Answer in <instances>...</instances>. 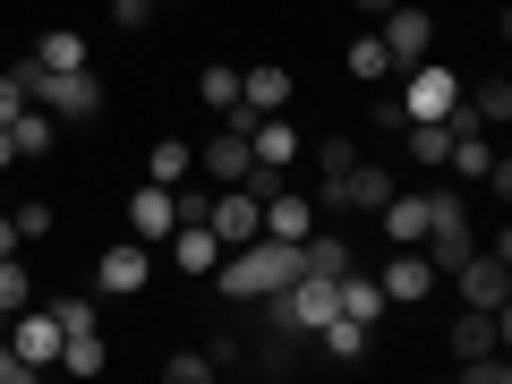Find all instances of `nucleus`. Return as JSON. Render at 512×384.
Masks as SVG:
<instances>
[{"label": "nucleus", "instance_id": "1a4fd4ad", "mask_svg": "<svg viewBox=\"0 0 512 384\" xmlns=\"http://www.w3.org/2000/svg\"><path fill=\"white\" fill-rule=\"evenodd\" d=\"M248 163H256V154H248V128H239V120L214 128V146H197V171L214 188H239V180H248Z\"/></svg>", "mask_w": 512, "mask_h": 384}, {"label": "nucleus", "instance_id": "20e7f679", "mask_svg": "<svg viewBox=\"0 0 512 384\" xmlns=\"http://www.w3.org/2000/svg\"><path fill=\"white\" fill-rule=\"evenodd\" d=\"M376 282H384V308H427V299L444 291V274L427 265V248H393Z\"/></svg>", "mask_w": 512, "mask_h": 384}, {"label": "nucleus", "instance_id": "c9c22d12", "mask_svg": "<svg viewBox=\"0 0 512 384\" xmlns=\"http://www.w3.org/2000/svg\"><path fill=\"white\" fill-rule=\"evenodd\" d=\"M359 163V146H350V137H325V146H316V171H350Z\"/></svg>", "mask_w": 512, "mask_h": 384}, {"label": "nucleus", "instance_id": "f03ea898", "mask_svg": "<svg viewBox=\"0 0 512 384\" xmlns=\"http://www.w3.org/2000/svg\"><path fill=\"white\" fill-rule=\"evenodd\" d=\"M35 111H52L60 128L94 120L103 111V86H94V69H35Z\"/></svg>", "mask_w": 512, "mask_h": 384}, {"label": "nucleus", "instance_id": "2f4dec72", "mask_svg": "<svg viewBox=\"0 0 512 384\" xmlns=\"http://www.w3.org/2000/svg\"><path fill=\"white\" fill-rule=\"evenodd\" d=\"M427 197V231H444V222H461L470 205H461V188H419Z\"/></svg>", "mask_w": 512, "mask_h": 384}, {"label": "nucleus", "instance_id": "aec40b11", "mask_svg": "<svg viewBox=\"0 0 512 384\" xmlns=\"http://www.w3.org/2000/svg\"><path fill=\"white\" fill-rule=\"evenodd\" d=\"M9 137H18V163H43V154L60 146V120H52V111H35V103H26L18 120H9Z\"/></svg>", "mask_w": 512, "mask_h": 384}, {"label": "nucleus", "instance_id": "393cba45", "mask_svg": "<svg viewBox=\"0 0 512 384\" xmlns=\"http://www.w3.org/2000/svg\"><path fill=\"white\" fill-rule=\"evenodd\" d=\"M188 171H197V146H180V137H154V171H146V180H163V188H180Z\"/></svg>", "mask_w": 512, "mask_h": 384}, {"label": "nucleus", "instance_id": "f257e3e1", "mask_svg": "<svg viewBox=\"0 0 512 384\" xmlns=\"http://www.w3.org/2000/svg\"><path fill=\"white\" fill-rule=\"evenodd\" d=\"M299 282V239H265L256 231L248 248H222V299H265Z\"/></svg>", "mask_w": 512, "mask_h": 384}, {"label": "nucleus", "instance_id": "58836bf2", "mask_svg": "<svg viewBox=\"0 0 512 384\" xmlns=\"http://www.w3.org/2000/svg\"><path fill=\"white\" fill-rule=\"evenodd\" d=\"M350 9H359V18H384V9H402V0H350Z\"/></svg>", "mask_w": 512, "mask_h": 384}, {"label": "nucleus", "instance_id": "bb28decb", "mask_svg": "<svg viewBox=\"0 0 512 384\" xmlns=\"http://www.w3.org/2000/svg\"><path fill=\"white\" fill-rule=\"evenodd\" d=\"M26 103H35V60H18V69H0V128L18 120Z\"/></svg>", "mask_w": 512, "mask_h": 384}, {"label": "nucleus", "instance_id": "6e6552de", "mask_svg": "<svg viewBox=\"0 0 512 384\" xmlns=\"http://www.w3.org/2000/svg\"><path fill=\"white\" fill-rule=\"evenodd\" d=\"M444 171H461V180H495V197L512 188V163L495 154V137H487V128H461V137H453V154H444Z\"/></svg>", "mask_w": 512, "mask_h": 384}, {"label": "nucleus", "instance_id": "f8f14e48", "mask_svg": "<svg viewBox=\"0 0 512 384\" xmlns=\"http://www.w3.org/2000/svg\"><path fill=\"white\" fill-rule=\"evenodd\" d=\"M171 222H180V205H171V188H163V180H146L137 197H128V239L163 248V239H171Z\"/></svg>", "mask_w": 512, "mask_h": 384}, {"label": "nucleus", "instance_id": "7c9ffc66", "mask_svg": "<svg viewBox=\"0 0 512 384\" xmlns=\"http://www.w3.org/2000/svg\"><path fill=\"white\" fill-rule=\"evenodd\" d=\"M402 120H410L402 94H384V86H376V103H367V128H376V137H402Z\"/></svg>", "mask_w": 512, "mask_h": 384}, {"label": "nucleus", "instance_id": "5701e85b", "mask_svg": "<svg viewBox=\"0 0 512 384\" xmlns=\"http://www.w3.org/2000/svg\"><path fill=\"white\" fill-rule=\"evenodd\" d=\"M60 367H69V376H103V367H111L103 325H94V333H69V342H60Z\"/></svg>", "mask_w": 512, "mask_h": 384}, {"label": "nucleus", "instance_id": "6ab92c4d", "mask_svg": "<svg viewBox=\"0 0 512 384\" xmlns=\"http://www.w3.org/2000/svg\"><path fill=\"white\" fill-rule=\"evenodd\" d=\"M402 154L419 171H444V154H453V128L444 120H402Z\"/></svg>", "mask_w": 512, "mask_h": 384}, {"label": "nucleus", "instance_id": "7ed1b4c3", "mask_svg": "<svg viewBox=\"0 0 512 384\" xmlns=\"http://www.w3.org/2000/svg\"><path fill=\"white\" fill-rule=\"evenodd\" d=\"M393 94H402V111H410V120H444V111L461 103V77L444 69L436 52H427V60H410V69H402V86H393Z\"/></svg>", "mask_w": 512, "mask_h": 384}, {"label": "nucleus", "instance_id": "2eb2a0df", "mask_svg": "<svg viewBox=\"0 0 512 384\" xmlns=\"http://www.w3.org/2000/svg\"><path fill=\"white\" fill-rule=\"evenodd\" d=\"M248 154H256L265 171H291L299 154H308V146H299V128H291V111H265V120L248 128Z\"/></svg>", "mask_w": 512, "mask_h": 384}, {"label": "nucleus", "instance_id": "b1692460", "mask_svg": "<svg viewBox=\"0 0 512 384\" xmlns=\"http://www.w3.org/2000/svg\"><path fill=\"white\" fill-rule=\"evenodd\" d=\"M197 103L214 111V120H231V111H239V69H222V60H214V69L197 77Z\"/></svg>", "mask_w": 512, "mask_h": 384}, {"label": "nucleus", "instance_id": "473e14b6", "mask_svg": "<svg viewBox=\"0 0 512 384\" xmlns=\"http://www.w3.org/2000/svg\"><path fill=\"white\" fill-rule=\"evenodd\" d=\"M52 316H60V342L69 333H94V299H52Z\"/></svg>", "mask_w": 512, "mask_h": 384}, {"label": "nucleus", "instance_id": "ea45409f", "mask_svg": "<svg viewBox=\"0 0 512 384\" xmlns=\"http://www.w3.org/2000/svg\"><path fill=\"white\" fill-rule=\"evenodd\" d=\"M9 163H18V137H9V128H0V171H9Z\"/></svg>", "mask_w": 512, "mask_h": 384}, {"label": "nucleus", "instance_id": "39448f33", "mask_svg": "<svg viewBox=\"0 0 512 384\" xmlns=\"http://www.w3.org/2000/svg\"><path fill=\"white\" fill-rule=\"evenodd\" d=\"M453 282H461V308H495V316H504V299H512V256L470 248V256L453 265Z\"/></svg>", "mask_w": 512, "mask_h": 384}, {"label": "nucleus", "instance_id": "412c9836", "mask_svg": "<svg viewBox=\"0 0 512 384\" xmlns=\"http://www.w3.org/2000/svg\"><path fill=\"white\" fill-rule=\"evenodd\" d=\"M342 69L359 77V86H384V77H393V52H384V35H350V52H342Z\"/></svg>", "mask_w": 512, "mask_h": 384}, {"label": "nucleus", "instance_id": "e433bc0d", "mask_svg": "<svg viewBox=\"0 0 512 384\" xmlns=\"http://www.w3.org/2000/svg\"><path fill=\"white\" fill-rule=\"evenodd\" d=\"M26 376H35V367L18 359V342H0V384H26Z\"/></svg>", "mask_w": 512, "mask_h": 384}, {"label": "nucleus", "instance_id": "c85d7f7f", "mask_svg": "<svg viewBox=\"0 0 512 384\" xmlns=\"http://www.w3.org/2000/svg\"><path fill=\"white\" fill-rule=\"evenodd\" d=\"M18 308H35V282H26L18 256H0V316H18Z\"/></svg>", "mask_w": 512, "mask_h": 384}, {"label": "nucleus", "instance_id": "9d476101", "mask_svg": "<svg viewBox=\"0 0 512 384\" xmlns=\"http://www.w3.org/2000/svg\"><path fill=\"white\" fill-rule=\"evenodd\" d=\"M316 197H299V188H274V197H256V231L265 239H308L316 231Z\"/></svg>", "mask_w": 512, "mask_h": 384}, {"label": "nucleus", "instance_id": "cd10ccee", "mask_svg": "<svg viewBox=\"0 0 512 384\" xmlns=\"http://www.w3.org/2000/svg\"><path fill=\"white\" fill-rule=\"evenodd\" d=\"M163 384H214V350H171V359H163Z\"/></svg>", "mask_w": 512, "mask_h": 384}, {"label": "nucleus", "instance_id": "a211bd4d", "mask_svg": "<svg viewBox=\"0 0 512 384\" xmlns=\"http://www.w3.org/2000/svg\"><path fill=\"white\" fill-rule=\"evenodd\" d=\"M18 359L35 367V376H43V367H60V316L52 308H18Z\"/></svg>", "mask_w": 512, "mask_h": 384}, {"label": "nucleus", "instance_id": "f704fd0d", "mask_svg": "<svg viewBox=\"0 0 512 384\" xmlns=\"http://www.w3.org/2000/svg\"><path fill=\"white\" fill-rule=\"evenodd\" d=\"M52 222H60V214H52V205H43V197H26V205H18V239H43V231H52Z\"/></svg>", "mask_w": 512, "mask_h": 384}, {"label": "nucleus", "instance_id": "c756f323", "mask_svg": "<svg viewBox=\"0 0 512 384\" xmlns=\"http://www.w3.org/2000/svg\"><path fill=\"white\" fill-rule=\"evenodd\" d=\"M470 111H478L487 128H504V120H512V86H504V77H495V86H470Z\"/></svg>", "mask_w": 512, "mask_h": 384}, {"label": "nucleus", "instance_id": "9b49d317", "mask_svg": "<svg viewBox=\"0 0 512 384\" xmlns=\"http://www.w3.org/2000/svg\"><path fill=\"white\" fill-rule=\"evenodd\" d=\"M163 256H171V274H188V282H205L222 265V239L205 231V222H171V239H163Z\"/></svg>", "mask_w": 512, "mask_h": 384}, {"label": "nucleus", "instance_id": "4468645a", "mask_svg": "<svg viewBox=\"0 0 512 384\" xmlns=\"http://www.w3.org/2000/svg\"><path fill=\"white\" fill-rule=\"evenodd\" d=\"M205 231H214L222 248H248V239H256V188H214V214H205Z\"/></svg>", "mask_w": 512, "mask_h": 384}, {"label": "nucleus", "instance_id": "a878e982", "mask_svg": "<svg viewBox=\"0 0 512 384\" xmlns=\"http://www.w3.org/2000/svg\"><path fill=\"white\" fill-rule=\"evenodd\" d=\"M316 342H325V350H333V359H367V325H350V316H342V308H333V316H325V325H316Z\"/></svg>", "mask_w": 512, "mask_h": 384}, {"label": "nucleus", "instance_id": "4c0bfd02", "mask_svg": "<svg viewBox=\"0 0 512 384\" xmlns=\"http://www.w3.org/2000/svg\"><path fill=\"white\" fill-rule=\"evenodd\" d=\"M0 256H18V214H0Z\"/></svg>", "mask_w": 512, "mask_h": 384}, {"label": "nucleus", "instance_id": "423d86ee", "mask_svg": "<svg viewBox=\"0 0 512 384\" xmlns=\"http://www.w3.org/2000/svg\"><path fill=\"white\" fill-rule=\"evenodd\" d=\"M146 282H154V248L146 239H111V248L94 256V291L128 299V291H146Z\"/></svg>", "mask_w": 512, "mask_h": 384}, {"label": "nucleus", "instance_id": "ddd939ff", "mask_svg": "<svg viewBox=\"0 0 512 384\" xmlns=\"http://www.w3.org/2000/svg\"><path fill=\"white\" fill-rule=\"evenodd\" d=\"M376 231L393 239V248H427V197L419 188H393V197L376 205Z\"/></svg>", "mask_w": 512, "mask_h": 384}, {"label": "nucleus", "instance_id": "72a5a7b5", "mask_svg": "<svg viewBox=\"0 0 512 384\" xmlns=\"http://www.w3.org/2000/svg\"><path fill=\"white\" fill-rule=\"evenodd\" d=\"M146 18H154V0H111V26L120 35H146Z\"/></svg>", "mask_w": 512, "mask_h": 384}, {"label": "nucleus", "instance_id": "0eeeda50", "mask_svg": "<svg viewBox=\"0 0 512 384\" xmlns=\"http://www.w3.org/2000/svg\"><path fill=\"white\" fill-rule=\"evenodd\" d=\"M376 35H384V52H393V77H402L410 60H427V52H436V18H427V9H384V18H376Z\"/></svg>", "mask_w": 512, "mask_h": 384}, {"label": "nucleus", "instance_id": "dca6fc26", "mask_svg": "<svg viewBox=\"0 0 512 384\" xmlns=\"http://www.w3.org/2000/svg\"><path fill=\"white\" fill-rule=\"evenodd\" d=\"M333 299H342L350 325H367V333L384 325V282H376V274H359V265H342V274H333Z\"/></svg>", "mask_w": 512, "mask_h": 384}, {"label": "nucleus", "instance_id": "f3484780", "mask_svg": "<svg viewBox=\"0 0 512 384\" xmlns=\"http://www.w3.org/2000/svg\"><path fill=\"white\" fill-rule=\"evenodd\" d=\"M239 103L265 120V111H291V69L282 60H256V69H239Z\"/></svg>", "mask_w": 512, "mask_h": 384}, {"label": "nucleus", "instance_id": "4be33fe9", "mask_svg": "<svg viewBox=\"0 0 512 384\" xmlns=\"http://www.w3.org/2000/svg\"><path fill=\"white\" fill-rule=\"evenodd\" d=\"M26 60H35V69H86V35H77V26H52Z\"/></svg>", "mask_w": 512, "mask_h": 384}]
</instances>
